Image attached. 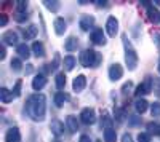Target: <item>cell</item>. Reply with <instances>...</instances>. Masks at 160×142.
I'll list each match as a JSON object with an SVG mask.
<instances>
[{
  "instance_id": "cell-42",
  "label": "cell",
  "mask_w": 160,
  "mask_h": 142,
  "mask_svg": "<svg viewBox=\"0 0 160 142\" xmlns=\"http://www.w3.org/2000/svg\"><path fill=\"white\" fill-rule=\"evenodd\" d=\"M5 56H7V50H5V45L2 43V45H0V59H5Z\"/></svg>"
},
{
  "instance_id": "cell-24",
  "label": "cell",
  "mask_w": 160,
  "mask_h": 142,
  "mask_svg": "<svg viewBox=\"0 0 160 142\" xmlns=\"http://www.w3.org/2000/svg\"><path fill=\"white\" fill-rule=\"evenodd\" d=\"M102 139H104V142H115L117 140V133H115L114 128H106L104 134H102Z\"/></svg>"
},
{
  "instance_id": "cell-28",
  "label": "cell",
  "mask_w": 160,
  "mask_h": 142,
  "mask_svg": "<svg viewBox=\"0 0 160 142\" xmlns=\"http://www.w3.org/2000/svg\"><path fill=\"white\" fill-rule=\"evenodd\" d=\"M66 73L64 72H59V73H56V77H55V83H56V88L58 89H64V86H66Z\"/></svg>"
},
{
  "instance_id": "cell-44",
  "label": "cell",
  "mask_w": 160,
  "mask_h": 142,
  "mask_svg": "<svg viewBox=\"0 0 160 142\" xmlns=\"http://www.w3.org/2000/svg\"><path fill=\"white\" fill-rule=\"evenodd\" d=\"M154 93H155V96L160 99V82H157V83H155V89H154Z\"/></svg>"
},
{
  "instance_id": "cell-1",
  "label": "cell",
  "mask_w": 160,
  "mask_h": 142,
  "mask_svg": "<svg viewBox=\"0 0 160 142\" xmlns=\"http://www.w3.org/2000/svg\"><path fill=\"white\" fill-rule=\"evenodd\" d=\"M26 112L34 121H43L47 113V97L43 94H32L26 104Z\"/></svg>"
},
{
  "instance_id": "cell-12",
  "label": "cell",
  "mask_w": 160,
  "mask_h": 142,
  "mask_svg": "<svg viewBox=\"0 0 160 142\" xmlns=\"http://www.w3.org/2000/svg\"><path fill=\"white\" fill-rule=\"evenodd\" d=\"M53 27H55V32L56 35H64V32L68 31V22H66L62 18H56L55 21H53Z\"/></svg>"
},
{
  "instance_id": "cell-20",
  "label": "cell",
  "mask_w": 160,
  "mask_h": 142,
  "mask_svg": "<svg viewBox=\"0 0 160 142\" xmlns=\"http://www.w3.org/2000/svg\"><path fill=\"white\" fill-rule=\"evenodd\" d=\"M13 97H15L13 91H10V89H7V88H0V101H2L3 104H10V102L13 101Z\"/></svg>"
},
{
  "instance_id": "cell-7",
  "label": "cell",
  "mask_w": 160,
  "mask_h": 142,
  "mask_svg": "<svg viewBox=\"0 0 160 142\" xmlns=\"http://www.w3.org/2000/svg\"><path fill=\"white\" fill-rule=\"evenodd\" d=\"M78 26H80V29H82L83 32H88L90 29H93V26H95V16L82 15L80 16V21H78Z\"/></svg>"
},
{
  "instance_id": "cell-18",
  "label": "cell",
  "mask_w": 160,
  "mask_h": 142,
  "mask_svg": "<svg viewBox=\"0 0 160 142\" xmlns=\"http://www.w3.org/2000/svg\"><path fill=\"white\" fill-rule=\"evenodd\" d=\"M37 34H38V27L35 24H31L28 29H24V32H22V35H24V38L26 40H34V38L37 37Z\"/></svg>"
},
{
  "instance_id": "cell-37",
  "label": "cell",
  "mask_w": 160,
  "mask_h": 142,
  "mask_svg": "<svg viewBox=\"0 0 160 142\" xmlns=\"http://www.w3.org/2000/svg\"><path fill=\"white\" fill-rule=\"evenodd\" d=\"M152 38H154L155 46L160 50V31H154V32H152Z\"/></svg>"
},
{
  "instance_id": "cell-50",
  "label": "cell",
  "mask_w": 160,
  "mask_h": 142,
  "mask_svg": "<svg viewBox=\"0 0 160 142\" xmlns=\"http://www.w3.org/2000/svg\"><path fill=\"white\" fill-rule=\"evenodd\" d=\"M53 142H59V140H53Z\"/></svg>"
},
{
  "instance_id": "cell-27",
  "label": "cell",
  "mask_w": 160,
  "mask_h": 142,
  "mask_svg": "<svg viewBox=\"0 0 160 142\" xmlns=\"http://www.w3.org/2000/svg\"><path fill=\"white\" fill-rule=\"evenodd\" d=\"M148 18H149V21H152V22H158V21H160V13H158V10H157L154 5H151V7L148 8Z\"/></svg>"
},
{
  "instance_id": "cell-5",
  "label": "cell",
  "mask_w": 160,
  "mask_h": 142,
  "mask_svg": "<svg viewBox=\"0 0 160 142\" xmlns=\"http://www.w3.org/2000/svg\"><path fill=\"white\" fill-rule=\"evenodd\" d=\"M80 121H82L83 125H87V126L95 125V121H96V112H95V109H91V107L83 109L82 112H80Z\"/></svg>"
},
{
  "instance_id": "cell-9",
  "label": "cell",
  "mask_w": 160,
  "mask_h": 142,
  "mask_svg": "<svg viewBox=\"0 0 160 142\" xmlns=\"http://www.w3.org/2000/svg\"><path fill=\"white\" fill-rule=\"evenodd\" d=\"M123 77V67L120 66V64H112L109 67V78L111 82H117Z\"/></svg>"
},
{
  "instance_id": "cell-49",
  "label": "cell",
  "mask_w": 160,
  "mask_h": 142,
  "mask_svg": "<svg viewBox=\"0 0 160 142\" xmlns=\"http://www.w3.org/2000/svg\"><path fill=\"white\" fill-rule=\"evenodd\" d=\"M157 70H158V73H160V59H158V67H157Z\"/></svg>"
},
{
  "instance_id": "cell-31",
  "label": "cell",
  "mask_w": 160,
  "mask_h": 142,
  "mask_svg": "<svg viewBox=\"0 0 160 142\" xmlns=\"http://www.w3.org/2000/svg\"><path fill=\"white\" fill-rule=\"evenodd\" d=\"M43 5H45V8H48V10H50V11H53V13H58V11H59V8H61L59 2H50V0H45Z\"/></svg>"
},
{
  "instance_id": "cell-41",
  "label": "cell",
  "mask_w": 160,
  "mask_h": 142,
  "mask_svg": "<svg viewBox=\"0 0 160 142\" xmlns=\"http://www.w3.org/2000/svg\"><path fill=\"white\" fill-rule=\"evenodd\" d=\"M7 22H8V16H7V15H0V26H2V27H5Z\"/></svg>"
},
{
  "instance_id": "cell-34",
  "label": "cell",
  "mask_w": 160,
  "mask_h": 142,
  "mask_svg": "<svg viewBox=\"0 0 160 142\" xmlns=\"http://www.w3.org/2000/svg\"><path fill=\"white\" fill-rule=\"evenodd\" d=\"M26 11H28V2H24V0L16 2V13H26Z\"/></svg>"
},
{
  "instance_id": "cell-40",
  "label": "cell",
  "mask_w": 160,
  "mask_h": 142,
  "mask_svg": "<svg viewBox=\"0 0 160 142\" xmlns=\"http://www.w3.org/2000/svg\"><path fill=\"white\" fill-rule=\"evenodd\" d=\"M131 88H133V83H131V82H127V83L122 86V93H123V94L131 93Z\"/></svg>"
},
{
  "instance_id": "cell-32",
  "label": "cell",
  "mask_w": 160,
  "mask_h": 142,
  "mask_svg": "<svg viewBox=\"0 0 160 142\" xmlns=\"http://www.w3.org/2000/svg\"><path fill=\"white\" fill-rule=\"evenodd\" d=\"M10 66H11V70H15V72H21L22 69V62L19 58H13L11 62H10Z\"/></svg>"
},
{
  "instance_id": "cell-16",
  "label": "cell",
  "mask_w": 160,
  "mask_h": 142,
  "mask_svg": "<svg viewBox=\"0 0 160 142\" xmlns=\"http://www.w3.org/2000/svg\"><path fill=\"white\" fill-rule=\"evenodd\" d=\"M66 126H68L69 133H77L78 131V121H77V117H74V115H68L66 117Z\"/></svg>"
},
{
  "instance_id": "cell-22",
  "label": "cell",
  "mask_w": 160,
  "mask_h": 142,
  "mask_svg": "<svg viewBox=\"0 0 160 142\" xmlns=\"http://www.w3.org/2000/svg\"><path fill=\"white\" fill-rule=\"evenodd\" d=\"M146 130H148V134H151V136H160V123L158 121H149L146 125Z\"/></svg>"
},
{
  "instance_id": "cell-25",
  "label": "cell",
  "mask_w": 160,
  "mask_h": 142,
  "mask_svg": "<svg viewBox=\"0 0 160 142\" xmlns=\"http://www.w3.org/2000/svg\"><path fill=\"white\" fill-rule=\"evenodd\" d=\"M32 51L37 58H43L45 56V46L42 42H34L32 43Z\"/></svg>"
},
{
  "instance_id": "cell-39",
  "label": "cell",
  "mask_w": 160,
  "mask_h": 142,
  "mask_svg": "<svg viewBox=\"0 0 160 142\" xmlns=\"http://www.w3.org/2000/svg\"><path fill=\"white\" fill-rule=\"evenodd\" d=\"M15 19H16L18 22H24L26 19H28V13H16Z\"/></svg>"
},
{
  "instance_id": "cell-43",
  "label": "cell",
  "mask_w": 160,
  "mask_h": 142,
  "mask_svg": "<svg viewBox=\"0 0 160 142\" xmlns=\"http://www.w3.org/2000/svg\"><path fill=\"white\" fill-rule=\"evenodd\" d=\"M78 142H91V139H90V136L82 134V136H80V139H78Z\"/></svg>"
},
{
  "instance_id": "cell-29",
  "label": "cell",
  "mask_w": 160,
  "mask_h": 142,
  "mask_svg": "<svg viewBox=\"0 0 160 142\" xmlns=\"http://www.w3.org/2000/svg\"><path fill=\"white\" fill-rule=\"evenodd\" d=\"M111 125H112V118L109 117V113L102 112L101 113V128H104V130H106V128H112Z\"/></svg>"
},
{
  "instance_id": "cell-30",
  "label": "cell",
  "mask_w": 160,
  "mask_h": 142,
  "mask_svg": "<svg viewBox=\"0 0 160 142\" xmlns=\"http://www.w3.org/2000/svg\"><path fill=\"white\" fill-rule=\"evenodd\" d=\"M114 117L117 118L118 123H123L125 118H127V112H125L123 109H120V107H115V110H114Z\"/></svg>"
},
{
  "instance_id": "cell-4",
  "label": "cell",
  "mask_w": 160,
  "mask_h": 142,
  "mask_svg": "<svg viewBox=\"0 0 160 142\" xmlns=\"http://www.w3.org/2000/svg\"><path fill=\"white\" fill-rule=\"evenodd\" d=\"M152 85H154V80L151 78V77H146L144 82L136 88V91H135L136 97H138V99H141V96H146V94L152 93Z\"/></svg>"
},
{
  "instance_id": "cell-13",
  "label": "cell",
  "mask_w": 160,
  "mask_h": 142,
  "mask_svg": "<svg viewBox=\"0 0 160 142\" xmlns=\"http://www.w3.org/2000/svg\"><path fill=\"white\" fill-rule=\"evenodd\" d=\"M47 85V77L43 73H38L34 77L32 80V89H35V91H40V89H43Z\"/></svg>"
},
{
  "instance_id": "cell-26",
  "label": "cell",
  "mask_w": 160,
  "mask_h": 142,
  "mask_svg": "<svg viewBox=\"0 0 160 142\" xmlns=\"http://www.w3.org/2000/svg\"><path fill=\"white\" fill-rule=\"evenodd\" d=\"M135 109H136V112L138 113H144L146 110L149 109V102L146 101V99H136V102H135Z\"/></svg>"
},
{
  "instance_id": "cell-15",
  "label": "cell",
  "mask_w": 160,
  "mask_h": 142,
  "mask_svg": "<svg viewBox=\"0 0 160 142\" xmlns=\"http://www.w3.org/2000/svg\"><path fill=\"white\" fill-rule=\"evenodd\" d=\"M50 131L53 133V136H56V137L62 136V133H64V125H62V121L53 120V121L50 123Z\"/></svg>"
},
{
  "instance_id": "cell-38",
  "label": "cell",
  "mask_w": 160,
  "mask_h": 142,
  "mask_svg": "<svg viewBox=\"0 0 160 142\" xmlns=\"http://www.w3.org/2000/svg\"><path fill=\"white\" fill-rule=\"evenodd\" d=\"M139 123H141V118H138L136 115H133V117L128 118V125H130V126H138Z\"/></svg>"
},
{
  "instance_id": "cell-46",
  "label": "cell",
  "mask_w": 160,
  "mask_h": 142,
  "mask_svg": "<svg viewBox=\"0 0 160 142\" xmlns=\"http://www.w3.org/2000/svg\"><path fill=\"white\" fill-rule=\"evenodd\" d=\"M26 67H28V69H26V73H32V70H34V66H32V64H28V66H26Z\"/></svg>"
},
{
  "instance_id": "cell-35",
  "label": "cell",
  "mask_w": 160,
  "mask_h": 142,
  "mask_svg": "<svg viewBox=\"0 0 160 142\" xmlns=\"http://www.w3.org/2000/svg\"><path fill=\"white\" fill-rule=\"evenodd\" d=\"M21 86H22V80H18L15 83V86H13V94H15V97L21 96Z\"/></svg>"
},
{
  "instance_id": "cell-6",
  "label": "cell",
  "mask_w": 160,
  "mask_h": 142,
  "mask_svg": "<svg viewBox=\"0 0 160 142\" xmlns=\"http://www.w3.org/2000/svg\"><path fill=\"white\" fill-rule=\"evenodd\" d=\"M106 32L109 37H115L118 34V21L115 16H109L106 21Z\"/></svg>"
},
{
  "instance_id": "cell-51",
  "label": "cell",
  "mask_w": 160,
  "mask_h": 142,
  "mask_svg": "<svg viewBox=\"0 0 160 142\" xmlns=\"http://www.w3.org/2000/svg\"><path fill=\"white\" fill-rule=\"evenodd\" d=\"M158 22H160V21H158Z\"/></svg>"
},
{
  "instance_id": "cell-8",
  "label": "cell",
  "mask_w": 160,
  "mask_h": 142,
  "mask_svg": "<svg viewBox=\"0 0 160 142\" xmlns=\"http://www.w3.org/2000/svg\"><path fill=\"white\" fill-rule=\"evenodd\" d=\"M90 38H91V42L95 43V45H106V35H104V31L96 27V29H93L91 34H90Z\"/></svg>"
},
{
  "instance_id": "cell-3",
  "label": "cell",
  "mask_w": 160,
  "mask_h": 142,
  "mask_svg": "<svg viewBox=\"0 0 160 142\" xmlns=\"http://www.w3.org/2000/svg\"><path fill=\"white\" fill-rule=\"evenodd\" d=\"M123 48H125V64H127V67L130 70H135L138 67V54H136V51L135 48L131 46V43L127 40V35H123Z\"/></svg>"
},
{
  "instance_id": "cell-48",
  "label": "cell",
  "mask_w": 160,
  "mask_h": 142,
  "mask_svg": "<svg viewBox=\"0 0 160 142\" xmlns=\"http://www.w3.org/2000/svg\"><path fill=\"white\" fill-rule=\"evenodd\" d=\"M152 3H155V5H158V7H160V0H157V2H152Z\"/></svg>"
},
{
  "instance_id": "cell-17",
  "label": "cell",
  "mask_w": 160,
  "mask_h": 142,
  "mask_svg": "<svg viewBox=\"0 0 160 142\" xmlns=\"http://www.w3.org/2000/svg\"><path fill=\"white\" fill-rule=\"evenodd\" d=\"M68 101H69V94H68V93H62V91L56 93L55 97H53V102H55L56 107H62Z\"/></svg>"
},
{
  "instance_id": "cell-10",
  "label": "cell",
  "mask_w": 160,
  "mask_h": 142,
  "mask_svg": "<svg viewBox=\"0 0 160 142\" xmlns=\"http://www.w3.org/2000/svg\"><path fill=\"white\" fill-rule=\"evenodd\" d=\"M87 86V77L85 75H77L74 78V83H72V89L75 93H82Z\"/></svg>"
},
{
  "instance_id": "cell-21",
  "label": "cell",
  "mask_w": 160,
  "mask_h": 142,
  "mask_svg": "<svg viewBox=\"0 0 160 142\" xmlns=\"http://www.w3.org/2000/svg\"><path fill=\"white\" fill-rule=\"evenodd\" d=\"M16 53L19 54L21 59H28V58L31 56V48L26 45V43H19V45L16 46Z\"/></svg>"
},
{
  "instance_id": "cell-14",
  "label": "cell",
  "mask_w": 160,
  "mask_h": 142,
  "mask_svg": "<svg viewBox=\"0 0 160 142\" xmlns=\"http://www.w3.org/2000/svg\"><path fill=\"white\" fill-rule=\"evenodd\" d=\"M2 42H3V45H16L18 46V34L13 31L5 32L2 35Z\"/></svg>"
},
{
  "instance_id": "cell-2",
  "label": "cell",
  "mask_w": 160,
  "mask_h": 142,
  "mask_svg": "<svg viewBox=\"0 0 160 142\" xmlns=\"http://www.w3.org/2000/svg\"><path fill=\"white\" fill-rule=\"evenodd\" d=\"M78 62L82 64L83 67H88V69H90V67H98L99 62H101V54L96 53L95 50L87 48V50H83L82 53H80Z\"/></svg>"
},
{
  "instance_id": "cell-19",
  "label": "cell",
  "mask_w": 160,
  "mask_h": 142,
  "mask_svg": "<svg viewBox=\"0 0 160 142\" xmlns=\"http://www.w3.org/2000/svg\"><path fill=\"white\" fill-rule=\"evenodd\" d=\"M75 64H77V59H75V58H74L72 54H68V56H64V59H62V66H64V69L68 70V72L74 70Z\"/></svg>"
},
{
  "instance_id": "cell-11",
  "label": "cell",
  "mask_w": 160,
  "mask_h": 142,
  "mask_svg": "<svg viewBox=\"0 0 160 142\" xmlns=\"http://www.w3.org/2000/svg\"><path fill=\"white\" fill-rule=\"evenodd\" d=\"M5 142H21V133L16 126L10 128L5 134Z\"/></svg>"
},
{
  "instance_id": "cell-45",
  "label": "cell",
  "mask_w": 160,
  "mask_h": 142,
  "mask_svg": "<svg viewBox=\"0 0 160 142\" xmlns=\"http://www.w3.org/2000/svg\"><path fill=\"white\" fill-rule=\"evenodd\" d=\"M122 142H133V139H131V136H130V134H123Z\"/></svg>"
},
{
  "instance_id": "cell-23",
  "label": "cell",
  "mask_w": 160,
  "mask_h": 142,
  "mask_svg": "<svg viewBox=\"0 0 160 142\" xmlns=\"http://www.w3.org/2000/svg\"><path fill=\"white\" fill-rule=\"evenodd\" d=\"M77 46H78V38L74 37V35L69 37L68 40L64 42V50H66V51H75Z\"/></svg>"
},
{
  "instance_id": "cell-47",
  "label": "cell",
  "mask_w": 160,
  "mask_h": 142,
  "mask_svg": "<svg viewBox=\"0 0 160 142\" xmlns=\"http://www.w3.org/2000/svg\"><path fill=\"white\" fill-rule=\"evenodd\" d=\"M98 7H106V5H108V2H106V0H104V2H99V0H98V2H95Z\"/></svg>"
},
{
  "instance_id": "cell-33",
  "label": "cell",
  "mask_w": 160,
  "mask_h": 142,
  "mask_svg": "<svg viewBox=\"0 0 160 142\" xmlns=\"http://www.w3.org/2000/svg\"><path fill=\"white\" fill-rule=\"evenodd\" d=\"M151 115H152V118H158L160 117V102H154V104H151Z\"/></svg>"
},
{
  "instance_id": "cell-36",
  "label": "cell",
  "mask_w": 160,
  "mask_h": 142,
  "mask_svg": "<svg viewBox=\"0 0 160 142\" xmlns=\"http://www.w3.org/2000/svg\"><path fill=\"white\" fill-rule=\"evenodd\" d=\"M138 142H151V134H148V133H139V134H138Z\"/></svg>"
}]
</instances>
